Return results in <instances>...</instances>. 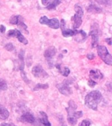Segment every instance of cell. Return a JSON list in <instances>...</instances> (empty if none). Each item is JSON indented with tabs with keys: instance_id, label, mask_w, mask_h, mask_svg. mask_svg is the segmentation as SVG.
<instances>
[{
	"instance_id": "obj_2",
	"label": "cell",
	"mask_w": 112,
	"mask_h": 126,
	"mask_svg": "<svg viewBox=\"0 0 112 126\" xmlns=\"http://www.w3.org/2000/svg\"><path fill=\"white\" fill-rule=\"evenodd\" d=\"M68 105V107L66 108L67 112H68L67 120L70 126H74L77 122V119L81 118L83 116V112L75 111L77 108V106L73 100H71L70 101H69Z\"/></svg>"
},
{
	"instance_id": "obj_6",
	"label": "cell",
	"mask_w": 112,
	"mask_h": 126,
	"mask_svg": "<svg viewBox=\"0 0 112 126\" xmlns=\"http://www.w3.org/2000/svg\"><path fill=\"white\" fill-rule=\"evenodd\" d=\"M39 22L41 24H45L49 27L53 28V29H58L60 28V22L57 18H52L49 19L46 16H43L39 19Z\"/></svg>"
},
{
	"instance_id": "obj_4",
	"label": "cell",
	"mask_w": 112,
	"mask_h": 126,
	"mask_svg": "<svg viewBox=\"0 0 112 126\" xmlns=\"http://www.w3.org/2000/svg\"><path fill=\"white\" fill-rule=\"evenodd\" d=\"M98 55L101 58L102 61L108 65L112 64V57L109 53L108 49L104 45H98L97 46Z\"/></svg>"
},
{
	"instance_id": "obj_5",
	"label": "cell",
	"mask_w": 112,
	"mask_h": 126,
	"mask_svg": "<svg viewBox=\"0 0 112 126\" xmlns=\"http://www.w3.org/2000/svg\"><path fill=\"white\" fill-rule=\"evenodd\" d=\"M88 35L92 37V47H97L98 39H99V27H98V24L94 23L91 26L90 31Z\"/></svg>"
},
{
	"instance_id": "obj_28",
	"label": "cell",
	"mask_w": 112,
	"mask_h": 126,
	"mask_svg": "<svg viewBox=\"0 0 112 126\" xmlns=\"http://www.w3.org/2000/svg\"><path fill=\"white\" fill-rule=\"evenodd\" d=\"M96 84H97V83H96V81H94L93 79H90V80L88 81V86H90V87H94Z\"/></svg>"
},
{
	"instance_id": "obj_24",
	"label": "cell",
	"mask_w": 112,
	"mask_h": 126,
	"mask_svg": "<svg viewBox=\"0 0 112 126\" xmlns=\"http://www.w3.org/2000/svg\"><path fill=\"white\" fill-rule=\"evenodd\" d=\"M5 49L8 51H13L14 50V46L11 43H7V45H5Z\"/></svg>"
},
{
	"instance_id": "obj_31",
	"label": "cell",
	"mask_w": 112,
	"mask_h": 126,
	"mask_svg": "<svg viewBox=\"0 0 112 126\" xmlns=\"http://www.w3.org/2000/svg\"><path fill=\"white\" fill-rule=\"evenodd\" d=\"M106 41L109 44V45H112V38H111V37L106 39Z\"/></svg>"
},
{
	"instance_id": "obj_9",
	"label": "cell",
	"mask_w": 112,
	"mask_h": 126,
	"mask_svg": "<svg viewBox=\"0 0 112 126\" xmlns=\"http://www.w3.org/2000/svg\"><path fill=\"white\" fill-rule=\"evenodd\" d=\"M20 120L22 122H27L29 124H33L35 121V119L34 116L29 112H26L25 114H24L20 118Z\"/></svg>"
},
{
	"instance_id": "obj_3",
	"label": "cell",
	"mask_w": 112,
	"mask_h": 126,
	"mask_svg": "<svg viewBox=\"0 0 112 126\" xmlns=\"http://www.w3.org/2000/svg\"><path fill=\"white\" fill-rule=\"evenodd\" d=\"M75 15L72 17L73 27L74 29H77L80 27L82 24V17L83 16V11L81 6L76 4L74 7Z\"/></svg>"
},
{
	"instance_id": "obj_23",
	"label": "cell",
	"mask_w": 112,
	"mask_h": 126,
	"mask_svg": "<svg viewBox=\"0 0 112 126\" xmlns=\"http://www.w3.org/2000/svg\"><path fill=\"white\" fill-rule=\"evenodd\" d=\"M90 124H91V122L90 120H83L81 123H80V124L79 125V126H90Z\"/></svg>"
},
{
	"instance_id": "obj_16",
	"label": "cell",
	"mask_w": 112,
	"mask_h": 126,
	"mask_svg": "<svg viewBox=\"0 0 112 126\" xmlns=\"http://www.w3.org/2000/svg\"><path fill=\"white\" fill-rule=\"evenodd\" d=\"M15 37L18 39V40L20 42V43H23L24 45H27L28 43V41L27 39H26L25 37H24L23 35L22 34V33L19 30H16V34H15Z\"/></svg>"
},
{
	"instance_id": "obj_33",
	"label": "cell",
	"mask_w": 112,
	"mask_h": 126,
	"mask_svg": "<svg viewBox=\"0 0 112 126\" xmlns=\"http://www.w3.org/2000/svg\"><path fill=\"white\" fill-rule=\"evenodd\" d=\"M57 1H62V0H57Z\"/></svg>"
},
{
	"instance_id": "obj_19",
	"label": "cell",
	"mask_w": 112,
	"mask_h": 126,
	"mask_svg": "<svg viewBox=\"0 0 112 126\" xmlns=\"http://www.w3.org/2000/svg\"><path fill=\"white\" fill-rule=\"evenodd\" d=\"M49 88V85L47 83L42 84V83H37L36 86L33 88V91H37L39 89H47Z\"/></svg>"
},
{
	"instance_id": "obj_29",
	"label": "cell",
	"mask_w": 112,
	"mask_h": 126,
	"mask_svg": "<svg viewBox=\"0 0 112 126\" xmlns=\"http://www.w3.org/2000/svg\"><path fill=\"white\" fill-rule=\"evenodd\" d=\"M94 57H95V56H94V55L93 53H89V54L87 55V58H88L89 60H92V59H94Z\"/></svg>"
},
{
	"instance_id": "obj_30",
	"label": "cell",
	"mask_w": 112,
	"mask_h": 126,
	"mask_svg": "<svg viewBox=\"0 0 112 126\" xmlns=\"http://www.w3.org/2000/svg\"><path fill=\"white\" fill-rule=\"evenodd\" d=\"M5 30L6 28L3 25L0 26V32H1V33H5Z\"/></svg>"
},
{
	"instance_id": "obj_17",
	"label": "cell",
	"mask_w": 112,
	"mask_h": 126,
	"mask_svg": "<svg viewBox=\"0 0 112 126\" xmlns=\"http://www.w3.org/2000/svg\"><path fill=\"white\" fill-rule=\"evenodd\" d=\"M76 30H73L70 29H66V28L62 30V33L64 37H68L71 36H73L76 33Z\"/></svg>"
},
{
	"instance_id": "obj_20",
	"label": "cell",
	"mask_w": 112,
	"mask_h": 126,
	"mask_svg": "<svg viewBox=\"0 0 112 126\" xmlns=\"http://www.w3.org/2000/svg\"><path fill=\"white\" fill-rule=\"evenodd\" d=\"M8 88L7 84L3 79H0V91H5Z\"/></svg>"
},
{
	"instance_id": "obj_18",
	"label": "cell",
	"mask_w": 112,
	"mask_h": 126,
	"mask_svg": "<svg viewBox=\"0 0 112 126\" xmlns=\"http://www.w3.org/2000/svg\"><path fill=\"white\" fill-rule=\"evenodd\" d=\"M87 11L89 13H100L102 11V10L100 7H97L95 5H93V4L89 5Z\"/></svg>"
},
{
	"instance_id": "obj_22",
	"label": "cell",
	"mask_w": 112,
	"mask_h": 126,
	"mask_svg": "<svg viewBox=\"0 0 112 126\" xmlns=\"http://www.w3.org/2000/svg\"><path fill=\"white\" fill-rule=\"evenodd\" d=\"M95 1L100 5H110L111 3V0H95Z\"/></svg>"
},
{
	"instance_id": "obj_26",
	"label": "cell",
	"mask_w": 112,
	"mask_h": 126,
	"mask_svg": "<svg viewBox=\"0 0 112 126\" xmlns=\"http://www.w3.org/2000/svg\"><path fill=\"white\" fill-rule=\"evenodd\" d=\"M70 69H69L68 68H67V67H65L64 68V72H62V75L64 76L68 77V75L70 74Z\"/></svg>"
},
{
	"instance_id": "obj_1",
	"label": "cell",
	"mask_w": 112,
	"mask_h": 126,
	"mask_svg": "<svg viewBox=\"0 0 112 126\" xmlns=\"http://www.w3.org/2000/svg\"><path fill=\"white\" fill-rule=\"evenodd\" d=\"M102 100V93L98 91H92L84 98V104L88 108L94 111L98 110V105Z\"/></svg>"
},
{
	"instance_id": "obj_8",
	"label": "cell",
	"mask_w": 112,
	"mask_h": 126,
	"mask_svg": "<svg viewBox=\"0 0 112 126\" xmlns=\"http://www.w3.org/2000/svg\"><path fill=\"white\" fill-rule=\"evenodd\" d=\"M31 73L33 75V76L38 78H45V77L48 76L47 72L44 70V69L40 65H37L33 67L31 70Z\"/></svg>"
},
{
	"instance_id": "obj_27",
	"label": "cell",
	"mask_w": 112,
	"mask_h": 126,
	"mask_svg": "<svg viewBox=\"0 0 112 126\" xmlns=\"http://www.w3.org/2000/svg\"><path fill=\"white\" fill-rule=\"evenodd\" d=\"M16 30V29L11 30H9V31L8 32V33H7L8 37H14V36H15Z\"/></svg>"
},
{
	"instance_id": "obj_15",
	"label": "cell",
	"mask_w": 112,
	"mask_h": 126,
	"mask_svg": "<svg viewBox=\"0 0 112 126\" xmlns=\"http://www.w3.org/2000/svg\"><path fill=\"white\" fill-rule=\"evenodd\" d=\"M9 116V112L7 109L5 108L1 104H0V119L1 120H6Z\"/></svg>"
},
{
	"instance_id": "obj_14",
	"label": "cell",
	"mask_w": 112,
	"mask_h": 126,
	"mask_svg": "<svg viewBox=\"0 0 112 126\" xmlns=\"http://www.w3.org/2000/svg\"><path fill=\"white\" fill-rule=\"evenodd\" d=\"M16 25L19 27V28L21 30L25 32L26 33H27V34L29 33L28 31L27 30V26L24 24L23 21V18H22V17L20 15H18V22L16 24Z\"/></svg>"
},
{
	"instance_id": "obj_11",
	"label": "cell",
	"mask_w": 112,
	"mask_h": 126,
	"mask_svg": "<svg viewBox=\"0 0 112 126\" xmlns=\"http://www.w3.org/2000/svg\"><path fill=\"white\" fill-rule=\"evenodd\" d=\"M86 39V33L83 30L77 31L75 34V40L77 42H83Z\"/></svg>"
},
{
	"instance_id": "obj_21",
	"label": "cell",
	"mask_w": 112,
	"mask_h": 126,
	"mask_svg": "<svg viewBox=\"0 0 112 126\" xmlns=\"http://www.w3.org/2000/svg\"><path fill=\"white\" fill-rule=\"evenodd\" d=\"M18 15H13L10 18L9 20V22L11 24H16H16L18 22Z\"/></svg>"
},
{
	"instance_id": "obj_7",
	"label": "cell",
	"mask_w": 112,
	"mask_h": 126,
	"mask_svg": "<svg viewBox=\"0 0 112 126\" xmlns=\"http://www.w3.org/2000/svg\"><path fill=\"white\" fill-rule=\"evenodd\" d=\"M56 87L58 88L60 93L66 96H69L72 94V89L70 87V83L68 81H64L62 83H59L56 85Z\"/></svg>"
},
{
	"instance_id": "obj_32",
	"label": "cell",
	"mask_w": 112,
	"mask_h": 126,
	"mask_svg": "<svg viewBox=\"0 0 112 126\" xmlns=\"http://www.w3.org/2000/svg\"><path fill=\"white\" fill-rule=\"evenodd\" d=\"M11 126H14V125H13V124H11ZM1 126H9V125H7V124H2V125Z\"/></svg>"
},
{
	"instance_id": "obj_25",
	"label": "cell",
	"mask_w": 112,
	"mask_h": 126,
	"mask_svg": "<svg viewBox=\"0 0 112 126\" xmlns=\"http://www.w3.org/2000/svg\"><path fill=\"white\" fill-rule=\"evenodd\" d=\"M20 73H21V76L22 78V79H23L26 83H28L29 82V80H28V79L27 76H26V73L24 72V71L23 70H20Z\"/></svg>"
},
{
	"instance_id": "obj_10",
	"label": "cell",
	"mask_w": 112,
	"mask_h": 126,
	"mask_svg": "<svg viewBox=\"0 0 112 126\" xmlns=\"http://www.w3.org/2000/svg\"><path fill=\"white\" fill-rule=\"evenodd\" d=\"M39 120L43 126H51V123L48 120V116L45 112H40V118H39Z\"/></svg>"
},
{
	"instance_id": "obj_13",
	"label": "cell",
	"mask_w": 112,
	"mask_h": 126,
	"mask_svg": "<svg viewBox=\"0 0 112 126\" xmlns=\"http://www.w3.org/2000/svg\"><path fill=\"white\" fill-rule=\"evenodd\" d=\"M90 77L91 79H101L103 78V74L99 70H90Z\"/></svg>"
},
{
	"instance_id": "obj_12",
	"label": "cell",
	"mask_w": 112,
	"mask_h": 126,
	"mask_svg": "<svg viewBox=\"0 0 112 126\" xmlns=\"http://www.w3.org/2000/svg\"><path fill=\"white\" fill-rule=\"evenodd\" d=\"M56 53V49L55 47H50L44 52V57L47 59H52Z\"/></svg>"
}]
</instances>
